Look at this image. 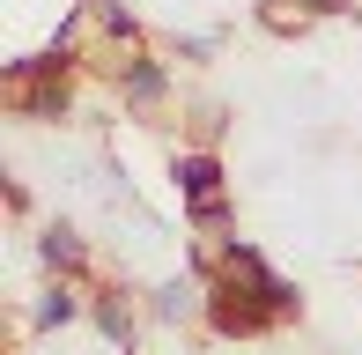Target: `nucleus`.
<instances>
[{"label": "nucleus", "mask_w": 362, "mask_h": 355, "mask_svg": "<svg viewBox=\"0 0 362 355\" xmlns=\"http://www.w3.org/2000/svg\"><path fill=\"white\" fill-rule=\"evenodd\" d=\"M200 318L222 333V341H252V333H274V326H288V318H303V289L281 281L259 245L229 237L222 245V274H207V311Z\"/></svg>", "instance_id": "obj_1"}, {"label": "nucleus", "mask_w": 362, "mask_h": 355, "mask_svg": "<svg viewBox=\"0 0 362 355\" xmlns=\"http://www.w3.org/2000/svg\"><path fill=\"white\" fill-rule=\"evenodd\" d=\"M111 89H119L126 111H156L170 96V67L156 52H126V59H111Z\"/></svg>", "instance_id": "obj_2"}, {"label": "nucleus", "mask_w": 362, "mask_h": 355, "mask_svg": "<svg viewBox=\"0 0 362 355\" xmlns=\"http://www.w3.org/2000/svg\"><path fill=\"white\" fill-rule=\"evenodd\" d=\"M170 178H177V192H185V215L192 207H222L229 192H222V156L215 149H185L170 163Z\"/></svg>", "instance_id": "obj_3"}, {"label": "nucleus", "mask_w": 362, "mask_h": 355, "mask_svg": "<svg viewBox=\"0 0 362 355\" xmlns=\"http://www.w3.org/2000/svg\"><path fill=\"white\" fill-rule=\"evenodd\" d=\"M37 260L59 274V281H74L81 267H89V245H81V230L74 222H45V237H37Z\"/></svg>", "instance_id": "obj_4"}, {"label": "nucleus", "mask_w": 362, "mask_h": 355, "mask_svg": "<svg viewBox=\"0 0 362 355\" xmlns=\"http://www.w3.org/2000/svg\"><path fill=\"white\" fill-rule=\"evenodd\" d=\"M81 8H89V23L104 30V37H119L126 52H141V23H134V8H126V0H81Z\"/></svg>", "instance_id": "obj_5"}, {"label": "nucleus", "mask_w": 362, "mask_h": 355, "mask_svg": "<svg viewBox=\"0 0 362 355\" xmlns=\"http://www.w3.org/2000/svg\"><path fill=\"white\" fill-rule=\"evenodd\" d=\"M15 111H23V119H37V126H52V119H67V111H74V96H67V82L15 89Z\"/></svg>", "instance_id": "obj_6"}, {"label": "nucleus", "mask_w": 362, "mask_h": 355, "mask_svg": "<svg viewBox=\"0 0 362 355\" xmlns=\"http://www.w3.org/2000/svg\"><path fill=\"white\" fill-rule=\"evenodd\" d=\"M81 311H89V303L74 296V281H52V289H45V303H37V318H30V326H37V333H52V326H74Z\"/></svg>", "instance_id": "obj_7"}, {"label": "nucleus", "mask_w": 362, "mask_h": 355, "mask_svg": "<svg viewBox=\"0 0 362 355\" xmlns=\"http://www.w3.org/2000/svg\"><path fill=\"white\" fill-rule=\"evenodd\" d=\"M192 311H207V289H192V281H163L148 296V318H192Z\"/></svg>", "instance_id": "obj_8"}, {"label": "nucleus", "mask_w": 362, "mask_h": 355, "mask_svg": "<svg viewBox=\"0 0 362 355\" xmlns=\"http://www.w3.org/2000/svg\"><path fill=\"white\" fill-rule=\"evenodd\" d=\"M89 318L104 326V341L119 348V355H134V311H126V296H96V303H89Z\"/></svg>", "instance_id": "obj_9"}, {"label": "nucleus", "mask_w": 362, "mask_h": 355, "mask_svg": "<svg viewBox=\"0 0 362 355\" xmlns=\"http://www.w3.org/2000/svg\"><path fill=\"white\" fill-rule=\"evenodd\" d=\"M281 8H296L303 23H318V15H355L362 0H281Z\"/></svg>", "instance_id": "obj_10"}, {"label": "nucleus", "mask_w": 362, "mask_h": 355, "mask_svg": "<svg viewBox=\"0 0 362 355\" xmlns=\"http://www.w3.org/2000/svg\"><path fill=\"white\" fill-rule=\"evenodd\" d=\"M259 23H267L274 37H303V30H310L303 15H296V8H259Z\"/></svg>", "instance_id": "obj_11"}]
</instances>
